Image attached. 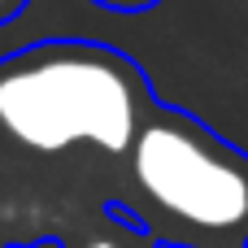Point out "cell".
Returning <instances> with one entry per match:
<instances>
[{"mask_svg":"<svg viewBox=\"0 0 248 248\" xmlns=\"http://www.w3.org/2000/svg\"><path fill=\"white\" fill-rule=\"evenodd\" d=\"M17 4H22V0H0V17H9V13H17Z\"/></svg>","mask_w":248,"mask_h":248,"instance_id":"cell-5","label":"cell"},{"mask_svg":"<svg viewBox=\"0 0 248 248\" xmlns=\"http://www.w3.org/2000/svg\"><path fill=\"white\" fill-rule=\"evenodd\" d=\"M153 96L144 74L96 44H48L0 65V131L31 153H131Z\"/></svg>","mask_w":248,"mask_h":248,"instance_id":"cell-1","label":"cell"},{"mask_svg":"<svg viewBox=\"0 0 248 248\" xmlns=\"http://www.w3.org/2000/svg\"><path fill=\"white\" fill-rule=\"evenodd\" d=\"M140 227L166 248H248V157L205 122L157 109L131 153Z\"/></svg>","mask_w":248,"mask_h":248,"instance_id":"cell-2","label":"cell"},{"mask_svg":"<svg viewBox=\"0 0 248 248\" xmlns=\"http://www.w3.org/2000/svg\"><path fill=\"white\" fill-rule=\"evenodd\" d=\"M70 248H161V244H157L148 231L135 235V231H118V227H109V231H92V235L74 240Z\"/></svg>","mask_w":248,"mask_h":248,"instance_id":"cell-3","label":"cell"},{"mask_svg":"<svg viewBox=\"0 0 248 248\" xmlns=\"http://www.w3.org/2000/svg\"><path fill=\"white\" fill-rule=\"evenodd\" d=\"M96 4H105V9H148V4H157V0H96Z\"/></svg>","mask_w":248,"mask_h":248,"instance_id":"cell-4","label":"cell"}]
</instances>
